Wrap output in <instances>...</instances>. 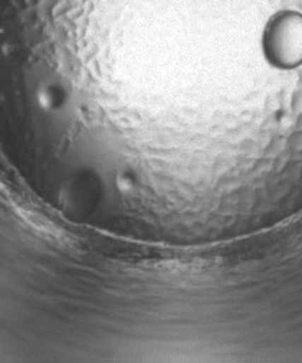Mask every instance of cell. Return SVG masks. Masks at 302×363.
I'll return each mask as SVG.
<instances>
[{
	"label": "cell",
	"instance_id": "cell-1",
	"mask_svg": "<svg viewBox=\"0 0 302 363\" xmlns=\"http://www.w3.org/2000/svg\"><path fill=\"white\" fill-rule=\"evenodd\" d=\"M264 50L275 65L294 67L302 61V18L284 15L272 21L264 36Z\"/></svg>",
	"mask_w": 302,
	"mask_h": 363
}]
</instances>
